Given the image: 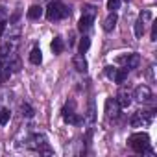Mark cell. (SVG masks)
I'll return each mask as SVG.
<instances>
[{"label":"cell","instance_id":"obj_9","mask_svg":"<svg viewBox=\"0 0 157 157\" xmlns=\"http://www.w3.org/2000/svg\"><path fill=\"white\" fill-rule=\"evenodd\" d=\"M72 63H74V67H76V70H78V72H87V61H85L83 54H78V56H74Z\"/></svg>","mask_w":157,"mask_h":157},{"label":"cell","instance_id":"obj_2","mask_svg":"<svg viewBox=\"0 0 157 157\" xmlns=\"http://www.w3.org/2000/svg\"><path fill=\"white\" fill-rule=\"evenodd\" d=\"M68 15H70V10L59 2H50L46 8V19L48 21H59V19H65Z\"/></svg>","mask_w":157,"mask_h":157},{"label":"cell","instance_id":"obj_1","mask_svg":"<svg viewBox=\"0 0 157 157\" xmlns=\"http://www.w3.org/2000/svg\"><path fill=\"white\" fill-rule=\"evenodd\" d=\"M129 146L137 153H146L150 151V137L146 133H133L129 137Z\"/></svg>","mask_w":157,"mask_h":157},{"label":"cell","instance_id":"obj_26","mask_svg":"<svg viewBox=\"0 0 157 157\" xmlns=\"http://www.w3.org/2000/svg\"><path fill=\"white\" fill-rule=\"evenodd\" d=\"M115 72H117V68H115V67H105V74H107L109 78H113V76H115Z\"/></svg>","mask_w":157,"mask_h":157},{"label":"cell","instance_id":"obj_18","mask_svg":"<svg viewBox=\"0 0 157 157\" xmlns=\"http://www.w3.org/2000/svg\"><path fill=\"white\" fill-rule=\"evenodd\" d=\"M11 52H13V46L10 43H2V44H0V57H8Z\"/></svg>","mask_w":157,"mask_h":157},{"label":"cell","instance_id":"obj_15","mask_svg":"<svg viewBox=\"0 0 157 157\" xmlns=\"http://www.w3.org/2000/svg\"><path fill=\"white\" fill-rule=\"evenodd\" d=\"M30 61H32L33 65H41V61H43V52H41L39 48H33V50L30 52Z\"/></svg>","mask_w":157,"mask_h":157},{"label":"cell","instance_id":"obj_4","mask_svg":"<svg viewBox=\"0 0 157 157\" xmlns=\"http://www.w3.org/2000/svg\"><path fill=\"white\" fill-rule=\"evenodd\" d=\"M32 148H35L39 153H50L48 140H46L44 135H33L32 137Z\"/></svg>","mask_w":157,"mask_h":157},{"label":"cell","instance_id":"obj_10","mask_svg":"<svg viewBox=\"0 0 157 157\" xmlns=\"http://www.w3.org/2000/svg\"><path fill=\"white\" fill-rule=\"evenodd\" d=\"M117 22H118V17H117V13H115V11H111V13L107 15V19L104 21V30H105V32H111V30H115Z\"/></svg>","mask_w":157,"mask_h":157},{"label":"cell","instance_id":"obj_13","mask_svg":"<svg viewBox=\"0 0 157 157\" xmlns=\"http://www.w3.org/2000/svg\"><path fill=\"white\" fill-rule=\"evenodd\" d=\"M50 48H52V52H54V54H61V52H63V48H65L63 39H61V37H54V41H52Z\"/></svg>","mask_w":157,"mask_h":157},{"label":"cell","instance_id":"obj_16","mask_svg":"<svg viewBox=\"0 0 157 157\" xmlns=\"http://www.w3.org/2000/svg\"><path fill=\"white\" fill-rule=\"evenodd\" d=\"M63 118H65V122H68V124H80V117H78L74 111L63 113Z\"/></svg>","mask_w":157,"mask_h":157},{"label":"cell","instance_id":"obj_21","mask_svg":"<svg viewBox=\"0 0 157 157\" xmlns=\"http://www.w3.org/2000/svg\"><path fill=\"white\" fill-rule=\"evenodd\" d=\"M144 33V19H139L135 22V37H142Z\"/></svg>","mask_w":157,"mask_h":157},{"label":"cell","instance_id":"obj_17","mask_svg":"<svg viewBox=\"0 0 157 157\" xmlns=\"http://www.w3.org/2000/svg\"><path fill=\"white\" fill-rule=\"evenodd\" d=\"M89 46H91V39L83 35L82 41H80V46H78V50H80V54H85V52L89 50Z\"/></svg>","mask_w":157,"mask_h":157},{"label":"cell","instance_id":"obj_23","mask_svg":"<svg viewBox=\"0 0 157 157\" xmlns=\"http://www.w3.org/2000/svg\"><path fill=\"white\" fill-rule=\"evenodd\" d=\"M118 8H120V0H107V10L117 11Z\"/></svg>","mask_w":157,"mask_h":157},{"label":"cell","instance_id":"obj_22","mask_svg":"<svg viewBox=\"0 0 157 157\" xmlns=\"http://www.w3.org/2000/svg\"><path fill=\"white\" fill-rule=\"evenodd\" d=\"M21 109H22V115H24V117H28V118H32V117H33V107H32L30 104H22V105H21Z\"/></svg>","mask_w":157,"mask_h":157},{"label":"cell","instance_id":"obj_29","mask_svg":"<svg viewBox=\"0 0 157 157\" xmlns=\"http://www.w3.org/2000/svg\"><path fill=\"white\" fill-rule=\"evenodd\" d=\"M2 67H4V65H2V57H0V70H2Z\"/></svg>","mask_w":157,"mask_h":157},{"label":"cell","instance_id":"obj_6","mask_svg":"<svg viewBox=\"0 0 157 157\" xmlns=\"http://www.w3.org/2000/svg\"><path fill=\"white\" fill-rule=\"evenodd\" d=\"M118 61L129 70V68H135V67H139V63H140V57H139V54H128V56H122V57H118Z\"/></svg>","mask_w":157,"mask_h":157},{"label":"cell","instance_id":"obj_24","mask_svg":"<svg viewBox=\"0 0 157 157\" xmlns=\"http://www.w3.org/2000/svg\"><path fill=\"white\" fill-rule=\"evenodd\" d=\"M83 15H87V17H93V19H94L96 11H94V8H93V6H85V8H83Z\"/></svg>","mask_w":157,"mask_h":157},{"label":"cell","instance_id":"obj_5","mask_svg":"<svg viewBox=\"0 0 157 157\" xmlns=\"http://www.w3.org/2000/svg\"><path fill=\"white\" fill-rule=\"evenodd\" d=\"M133 98L137 102H150L151 100V89L148 85H139L133 93Z\"/></svg>","mask_w":157,"mask_h":157},{"label":"cell","instance_id":"obj_28","mask_svg":"<svg viewBox=\"0 0 157 157\" xmlns=\"http://www.w3.org/2000/svg\"><path fill=\"white\" fill-rule=\"evenodd\" d=\"M6 15H8V11H6V10H4V8H0V19H4V17H6Z\"/></svg>","mask_w":157,"mask_h":157},{"label":"cell","instance_id":"obj_8","mask_svg":"<svg viewBox=\"0 0 157 157\" xmlns=\"http://www.w3.org/2000/svg\"><path fill=\"white\" fill-rule=\"evenodd\" d=\"M118 111H120V105L117 104V100H115V98H107V102H105L107 118H117V117H118Z\"/></svg>","mask_w":157,"mask_h":157},{"label":"cell","instance_id":"obj_11","mask_svg":"<svg viewBox=\"0 0 157 157\" xmlns=\"http://www.w3.org/2000/svg\"><path fill=\"white\" fill-rule=\"evenodd\" d=\"M93 17H87V15H82V19H80V22H78V30H80L82 33H85L89 28H91V24H93Z\"/></svg>","mask_w":157,"mask_h":157},{"label":"cell","instance_id":"obj_14","mask_svg":"<svg viewBox=\"0 0 157 157\" xmlns=\"http://www.w3.org/2000/svg\"><path fill=\"white\" fill-rule=\"evenodd\" d=\"M126 78H128V68L124 67V68H117V72H115V76H113V80H115L117 83H124Z\"/></svg>","mask_w":157,"mask_h":157},{"label":"cell","instance_id":"obj_3","mask_svg":"<svg viewBox=\"0 0 157 157\" xmlns=\"http://www.w3.org/2000/svg\"><path fill=\"white\" fill-rule=\"evenodd\" d=\"M151 117H153L151 111H137L131 117V126L133 128H146L151 122Z\"/></svg>","mask_w":157,"mask_h":157},{"label":"cell","instance_id":"obj_20","mask_svg":"<svg viewBox=\"0 0 157 157\" xmlns=\"http://www.w3.org/2000/svg\"><path fill=\"white\" fill-rule=\"evenodd\" d=\"M10 117H11L10 109H0V126H6L10 122Z\"/></svg>","mask_w":157,"mask_h":157},{"label":"cell","instance_id":"obj_12","mask_svg":"<svg viewBox=\"0 0 157 157\" xmlns=\"http://www.w3.org/2000/svg\"><path fill=\"white\" fill-rule=\"evenodd\" d=\"M43 17V8L41 6H30V10H28V19L30 21H37V19H41Z\"/></svg>","mask_w":157,"mask_h":157},{"label":"cell","instance_id":"obj_25","mask_svg":"<svg viewBox=\"0 0 157 157\" xmlns=\"http://www.w3.org/2000/svg\"><path fill=\"white\" fill-rule=\"evenodd\" d=\"M151 41H157V22H153L151 26Z\"/></svg>","mask_w":157,"mask_h":157},{"label":"cell","instance_id":"obj_7","mask_svg":"<svg viewBox=\"0 0 157 157\" xmlns=\"http://www.w3.org/2000/svg\"><path fill=\"white\" fill-rule=\"evenodd\" d=\"M115 100H117V104L120 105V109H128V107L131 105V93L126 91V89H120Z\"/></svg>","mask_w":157,"mask_h":157},{"label":"cell","instance_id":"obj_19","mask_svg":"<svg viewBox=\"0 0 157 157\" xmlns=\"http://www.w3.org/2000/svg\"><path fill=\"white\" fill-rule=\"evenodd\" d=\"M87 120L94 122L96 120V109H94V100H89V111H87Z\"/></svg>","mask_w":157,"mask_h":157},{"label":"cell","instance_id":"obj_27","mask_svg":"<svg viewBox=\"0 0 157 157\" xmlns=\"http://www.w3.org/2000/svg\"><path fill=\"white\" fill-rule=\"evenodd\" d=\"M4 30H6V22L0 21V35H4Z\"/></svg>","mask_w":157,"mask_h":157}]
</instances>
